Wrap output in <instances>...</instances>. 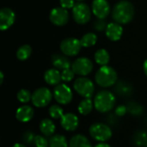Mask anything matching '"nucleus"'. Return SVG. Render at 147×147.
<instances>
[{
    "label": "nucleus",
    "instance_id": "obj_40",
    "mask_svg": "<svg viewBox=\"0 0 147 147\" xmlns=\"http://www.w3.org/2000/svg\"><path fill=\"white\" fill-rule=\"evenodd\" d=\"M77 1H78V2H82V1H84V0H77Z\"/></svg>",
    "mask_w": 147,
    "mask_h": 147
},
{
    "label": "nucleus",
    "instance_id": "obj_39",
    "mask_svg": "<svg viewBox=\"0 0 147 147\" xmlns=\"http://www.w3.org/2000/svg\"><path fill=\"white\" fill-rule=\"evenodd\" d=\"M11 147H27L25 145H23V144H21V143H16V144H15V145H13Z\"/></svg>",
    "mask_w": 147,
    "mask_h": 147
},
{
    "label": "nucleus",
    "instance_id": "obj_11",
    "mask_svg": "<svg viewBox=\"0 0 147 147\" xmlns=\"http://www.w3.org/2000/svg\"><path fill=\"white\" fill-rule=\"evenodd\" d=\"M49 19L51 22L56 26H64L69 21V13L66 9L57 7L51 10Z\"/></svg>",
    "mask_w": 147,
    "mask_h": 147
},
{
    "label": "nucleus",
    "instance_id": "obj_7",
    "mask_svg": "<svg viewBox=\"0 0 147 147\" xmlns=\"http://www.w3.org/2000/svg\"><path fill=\"white\" fill-rule=\"evenodd\" d=\"M91 11L86 3L79 2L72 8L73 19L78 24H85L91 18Z\"/></svg>",
    "mask_w": 147,
    "mask_h": 147
},
{
    "label": "nucleus",
    "instance_id": "obj_26",
    "mask_svg": "<svg viewBox=\"0 0 147 147\" xmlns=\"http://www.w3.org/2000/svg\"><path fill=\"white\" fill-rule=\"evenodd\" d=\"M48 112H49L50 116L53 119H54V120L61 119L63 117V115H65L63 109L60 106H59V105H53V106H51L49 108V109H48Z\"/></svg>",
    "mask_w": 147,
    "mask_h": 147
},
{
    "label": "nucleus",
    "instance_id": "obj_14",
    "mask_svg": "<svg viewBox=\"0 0 147 147\" xmlns=\"http://www.w3.org/2000/svg\"><path fill=\"white\" fill-rule=\"evenodd\" d=\"M60 124L65 131L73 132L79 126L78 117L73 113L65 114L63 117L60 119Z\"/></svg>",
    "mask_w": 147,
    "mask_h": 147
},
{
    "label": "nucleus",
    "instance_id": "obj_24",
    "mask_svg": "<svg viewBox=\"0 0 147 147\" xmlns=\"http://www.w3.org/2000/svg\"><path fill=\"white\" fill-rule=\"evenodd\" d=\"M32 53V48L29 45H23L21 46L16 51V58L21 60L24 61L27 60Z\"/></svg>",
    "mask_w": 147,
    "mask_h": 147
},
{
    "label": "nucleus",
    "instance_id": "obj_28",
    "mask_svg": "<svg viewBox=\"0 0 147 147\" xmlns=\"http://www.w3.org/2000/svg\"><path fill=\"white\" fill-rule=\"evenodd\" d=\"M75 72L73 71V70L71 68H67V69H65L61 71V78H62V80L64 82H71L74 77H75Z\"/></svg>",
    "mask_w": 147,
    "mask_h": 147
},
{
    "label": "nucleus",
    "instance_id": "obj_1",
    "mask_svg": "<svg viewBox=\"0 0 147 147\" xmlns=\"http://www.w3.org/2000/svg\"><path fill=\"white\" fill-rule=\"evenodd\" d=\"M134 16V7L127 0H121L113 8L112 17L119 24L129 23Z\"/></svg>",
    "mask_w": 147,
    "mask_h": 147
},
{
    "label": "nucleus",
    "instance_id": "obj_35",
    "mask_svg": "<svg viewBox=\"0 0 147 147\" xmlns=\"http://www.w3.org/2000/svg\"><path fill=\"white\" fill-rule=\"evenodd\" d=\"M127 111H128V110H127V106L120 105V106H118V107L116 108V109H115V114H116L117 116L121 117V116H124V115L127 114Z\"/></svg>",
    "mask_w": 147,
    "mask_h": 147
},
{
    "label": "nucleus",
    "instance_id": "obj_31",
    "mask_svg": "<svg viewBox=\"0 0 147 147\" xmlns=\"http://www.w3.org/2000/svg\"><path fill=\"white\" fill-rule=\"evenodd\" d=\"M127 110L130 111L133 115H140L142 112V108L136 103H131L129 107H127Z\"/></svg>",
    "mask_w": 147,
    "mask_h": 147
},
{
    "label": "nucleus",
    "instance_id": "obj_21",
    "mask_svg": "<svg viewBox=\"0 0 147 147\" xmlns=\"http://www.w3.org/2000/svg\"><path fill=\"white\" fill-rule=\"evenodd\" d=\"M93 108H94V102H92L90 98H84L79 102L78 109L81 115H87L90 113H91Z\"/></svg>",
    "mask_w": 147,
    "mask_h": 147
},
{
    "label": "nucleus",
    "instance_id": "obj_30",
    "mask_svg": "<svg viewBox=\"0 0 147 147\" xmlns=\"http://www.w3.org/2000/svg\"><path fill=\"white\" fill-rule=\"evenodd\" d=\"M136 136L137 139L135 140V141L138 145L147 146V132H142Z\"/></svg>",
    "mask_w": 147,
    "mask_h": 147
},
{
    "label": "nucleus",
    "instance_id": "obj_38",
    "mask_svg": "<svg viewBox=\"0 0 147 147\" xmlns=\"http://www.w3.org/2000/svg\"><path fill=\"white\" fill-rule=\"evenodd\" d=\"M3 78H4L3 73V71H0V84H3Z\"/></svg>",
    "mask_w": 147,
    "mask_h": 147
},
{
    "label": "nucleus",
    "instance_id": "obj_32",
    "mask_svg": "<svg viewBox=\"0 0 147 147\" xmlns=\"http://www.w3.org/2000/svg\"><path fill=\"white\" fill-rule=\"evenodd\" d=\"M60 7L64 9H72L75 6V0H59Z\"/></svg>",
    "mask_w": 147,
    "mask_h": 147
},
{
    "label": "nucleus",
    "instance_id": "obj_19",
    "mask_svg": "<svg viewBox=\"0 0 147 147\" xmlns=\"http://www.w3.org/2000/svg\"><path fill=\"white\" fill-rule=\"evenodd\" d=\"M69 147H93L88 138L83 134H77L71 137L69 141Z\"/></svg>",
    "mask_w": 147,
    "mask_h": 147
},
{
    "label": "nucleus",
    "instance_id": "obj_22",
    "mask_svg": "<svg viewBox=\"0 0 147 147\" xmlns=\"http://www.w3.org/2000/svg\"><path fill=\"white\" fill-rule=\"evenodd\" d=\"M109 59H110V56H109V52L106 49H103V48L99 49L95 53L96 62L102 66L107 65L109 62Z\"/></svg>",
    "mask_w": 147,
    "mask_h": 147
},
{
    "label": "nucleus",
    "instance_id": "obj_3",
    "mask_svg": "<svg viewBox=\"0 0 147 147\" xmlns=\"http://www.w3.org/2000/svg\"><path fill=\"white\" fill-rule=\"evenodd\" d=\"M117 72L115 70L109 65L102 66L95 75L96 84L103 88L113 86L117 82Z\"/></svg>",
    "mask_w": 147,
    "mask_h": 147
},
{
    "label": "nucleus",
    "instance_id": "obj_29",
    "mask_svg": "<svg viewBox=\"0 0 147 147\" xmlns=\"http://www.w3.org/2000/svg\"><path fill=\"white\" fill-rule=\"evenodd\" d=\"M34 144L36 147H49V141L42 135H35Z\"/></svg>",
    "mask_w": 147,
    "mask_h": 147
},
{
    "label": "nucleus",
    "instance_id": "obj_16",
    "mask_svg": "<svg viewBox=\"0 0 147 147\" xmlns=\"http://www.w3.org/2000/svg\"><path fill=\"white\" fill-rule=\"evenodd\" d=\"M34 115V111L32 107L28 105H23L17 109L16 112V117L20 122H28Z\"/></svg>",
    "mask_w": 147,
    "mask_h": 147
},
{
    "label": "nucleus",
    "instance_id": "obj_36",
    "mask_svg": "<svg viewBox=\"0 0 147 147\" xmlns=\"http://www.w3.org/2000/svg\"><path fill=\"white\" fill-rule=\"evenodd\" d=\"M95 147H111L109 144L105 143V142H100L99 144H97Z\"/></svg>",
    "mask_w": 147,
    "mask_h": 147
},
{
    "label": "nucleus",
    "instance_id": "obj_5",
    "mask_svg": "<svg viewBox=\"0 0 147 147\" xmlns=\"http://www.w3.org/2000/svg\"><path fill=\"white\" fill-rule=\"evenodd\" d=\"M73 88L78 95L84 98H90L95 91L93 82L85 77L77 78L73 84Z\"/></svg>",
    "mask_w": 147,
    "mask_h": 147
},
{
    "label": "nucleus",
    "instance_id": "obj_9",
    "mask_svg": "<svg viewBox=\"0 0 147 147\" xmlns=\"http://www.w3.org/2000/svg\"><path fill=\"white\" fill-rule=\"evenodd\" d=\"M53 96L58 103L66 105L71 102L73 94L69 86L65 84H59L56 85L53 90Z\"/></svg>",
    "mask_w": 147,
    "mask_h": 147
},
{
    "label": "nucleus",
    "instance_id": "obj_12",
    "mask_svg": "<svg viewBox=\"0 0 147 147\" xmlns=\"http://www.w3.org/2000/svg\"><path fill=\"white\" fill-rule=\"evenodd\" d=\"M91 10L98 19H105L110 13V5L107 0H93Z\"/></svg>",
    "mask_w": 147,
    "mask_h": 147
},
{
    "label": "nucleus",
    "instance_id": "obj_4",
    "mask_svg": "<svg viewBox=\"0 0 147 147\" xmlns=\"http://www.w3.org/2000/svg\"><path fill=\"white\" fill-rule=\"evenodd\" d=\"M90 134L96 141L105 142L112 137L111 128L104 123H94L89 129Z\"/></svg>",
    "mask_w": 147,
    "mask_h": 147
},
{
    "label": "nucleus",
    "instance_id": "obj_37",
    "mask_svg": "<svg viewBox=\"0 0 147 147\" xmlns=\"http://www.w3.org/2000/svg\"><path fill=\"white\" fill-rule=\"evenodd\" d=\"M143 69H144V71H145V74L147 76V59L145 60L144 64H143Z\"/></svg>",
    "mask_w": 147,
    "mask_h": 147
},
{
    "label": "nucleus",
    "instance_id": "obj_20",
    "mask_svg": "<svg viewBox=\"0 0 147 147\" xmlns=\"http://www.w3.org/2000/svg\"><path fill=\"white\" fill-rule=\"evenodd\" d=\"M56 126L50 119H44L40 123V131L45 136H53L55 133Z\"/></svg>",
    "mask_w": 147,
    "mask_h": 147
},
{
    "label": "nucleus",
    "instance_id": "obj_15",
    "mask_svg": "<svg viewBox=\"0 0 147 147\" xmlns=\"http://www.w3.org/2000/svg\"><path fill=\"white\" fill-rule=\"evenodd\" d=\"M105 34L109 40L112 41H118L122 36L123 28L121 24L117 22H111L107 25Z\"/></svg>",
    "mask_w": 147,
    "mask_h": 147
},
{
    "label": "nucleus",
    "instance_id": "obj_34",
    "mask_svg": "<svg viewBox=\"0 0 147 147\" xmlns=\"http://www.w3.org/2000/svg\"><path fill=\"white\" fill-rule=\"evenodd\" d=\"M94 27H95V29H96L98 31H102V30L106 29L107 25H106V22L103 21V19H98L94 23Z\"/></svg>",
    "mask_w": 147,
    "mask_h": 147
},
{
    "label": "nucleus",
    "instance_id": "obj_23",
    "mask_svg": "<svg viewBox=\"0 0 147 147\" xmlns=\"http://www.w3.org/2000/svg\"><path fill=\"white\" fill-rule=\"evenodd\" d=\"M49 147H69V144L64 135L55 134L49 140Z\"/></svg>",
    "mask_w": 147,
    "mask_h": 147
},
{
    "label": "nucleus",
    "instance_id": "obj_10",
    "mask_svg": "<svg viewBox=\"0 0 147 147\" xmlns=\"http://www.w3.org/2000/svg\"><path fill=\"white\" fill-rule=\"evenodd\" d=\"M71 69L73 71L79 76H87L93 70V63L92 61L85 57H81L77 59L71 64Z\"/></svg>",
    "mask_w": 147,
    "mask_h": 147
},
{
    "label": "nucleus",
    "instance_id": "obj_13",
    "mask_svg": "<svg viewBox=\"0 0 147 147\" xmlns=\"http://www.w3.org/2000/svg\"><path fill=\"white\" fill-rule=\"evenodd\" d=\"M16 14L13 9L8 7L2 8L0 10V30L4 31L9 28L15 22Z\"/></svg>",
    "mask_w": 147,
    "mask_h": 147
},
{
    "label": "nucleus",
    "instance_id": "obj_8",
    "mask_svg": "<svg viewBox=\"0 0 147 147\" xmlns=\"http://www.w3.org/2000/svg\"><path fill=\"white\" fill-rule=\"evenodd\" d=\"M59 47L63 54L68 57H73L78 54L81 50L82 44L78 39L66 38L61 41Z\"/></svg>",
    "mask_w": 147,
    "mask_h": 147
},
{
    "label": "nucleus",
    "instance_id": "obj_6",
    "mask_svg": "<svg viewBox=\"0 0 147 147\" xmlns=\"http://www.w3.org/2000/svg\"><path fill=\"white\" fill-rule=\"evenodd\" d=\"M53 98V94L48 88L41 87L32 93L31 102L36 108H44L47 106Z\"/></svg>",
    "mask_w": 147,
    "mask_h": 147
},
{
    "label": "nucleus",
    "instance_id": "obj_18",
    "mask_svg": "<svg viewBox=\"0 0 147 147\" xmlns=\"http://www.w3.org/2000/svg\"><path fill=\"white\" fill-rule=\"evenodd\" d=\"M52 64L54 66V68L58 70H65L67 68H70L71 62L68 59L66 55H62L59 53L53 54L52 56Z\"/></svg>",
    "mask_w": 147,
    "mask_h": 147
},
{
    "label": "nucleus",
    "instance_id": "obj_25",
    "mask_svg": "<svg viewBox=\"0 0 147 147\" xmlns=\"http://www.w3.org/2000/svg\"><path fill=\"white\" fill-rule=\"evenodd\" d=\"M82 47H93L97 41V36L94 33H87L80 39Z\"/></svg>",
    "mask_w": 147,
    "mask_h": 147
},
{
    "label": "nucleus",
    "instance_id": "obj_2",
    "mask_svg": "<svg viewBox=\"0 0 147 147\" xmlns=\"http://www.w3.org/2000/svg\"><path fill=\"white\" fill-rule=\"evenodd\" d=\"M115 96L109 90H102L96 94L94 99V107L100 113H108L115 105Z\"/></svg>",
    "mask_w": 147,
    "mask_h": 147
},
{
    "label": "nucleus",
    "instance_id": "obj_27",
    "mask_svg": "<svg viewBox=\"0 0 147 147\" xmlns=\"http://www.w3.org/2000/svg\"><path fill=\"white\" fill-rule=\"evenodd\" d=\"M17 100L22 102V103H27L29 101H31L32 99V94L30 93L29 90H26V89H22L17 92L16 95Z\"/></svg>",
    "mask_w": 147,
    "mask_h": 147
},
{
    "label": "nucleus",
    "instance_id": "obj_17",
    "mask_svg": "<svg viewBox=\"0 0 147 147\" xmlns=\"http://www.w3.org/2000/svg\"><path fill=\"white\" fill-rule=\"evenodd\" d=\"M44 79L49 85H58L62 80L61 72H59V71L56 68L48 69L44 74Z\"/></svg>",
    "mask_w": 147,
    "mask_h": 147
},
{
    "label": "nucleus",
    "instance_id": "obj_33",
    "mask_svg": "<svg viewBox=\"0 0 147 147\" xmlns=\"http://www.w3.org/2000/svg\"><path fill=\"white\" fill-rule=\"evenodd\" d=\"M34 138H35V135H34V134L30 131H28L23 134V140L25 143H28V144L34 143Z\"/></svg>",
    "mask_w": 147,
    "mask_h": 147
}]
</instances>
